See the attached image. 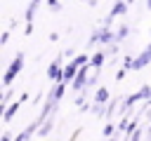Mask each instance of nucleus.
Wrapping results in <instances>:
<instances>
[{"label":"nucleus","instance_id":"obj_1","mask_svg":"<svg viewBox=\"0 0 151 141\" xmlns=\"http://www.w3.org/2000/svg\"><path fill=\"white\" fill-rule=\"evenodd\" d=\"M21 68H24V54L19 52V54H17V59L12 61V66H9V68H7V73H5V85H9V82L14 80V75H17Z\"/></svg>","mask_w":151,"mask_h":141},{"label":"nucleus","instance_id":"obj_2","mask_svg":"<svg viewBox=\"0 0 151 141\" xmlns=\"http://www.w3.org/2000/svg\"><path fill=\"white\" fill-rule=\"evenodd\" d=\"M149 61H151V45H149V47H146V49H144V52H142V54H139V56H137V59L132 61V68L137 70V68H142V66H146Z\"/></svg>","mask_w":151,"mask_h":141},{"label":"nucleus","instance_id":"obj_3","mask_svg":"<svg viewBox=\"0 0 151 141\" xmlns=\"http://www.w3.org/2000/svg\"><path fill=\"white\" fill-rule=\"evenodd\" d=\"M47 78H50V80H64V73L59 70V63H57V61L47 68Z\"/></svg>","mask_w":151,"mask_h":141},{"label":"nucleus","instance_id":"obj_4","mask_svg":"<svg viewBox=\"0 0 151 141\" xmlns=\"http://www.w3.org/2000/svg\"><path fill=\"white\" fill-rule=\"evenodd\" d=\"M85 82H87V80H85V68H83V70L78 73V78L73 80V89H80V87H83Z\"/></svg>","mask_w":151,"mask_h":141},{"label":"nucleus","instance_id":"obj_5","mask_svg":"<svg viewBox=\"0 0 151 141\" xmlns=\"http://www.w3.org/2000/svg\"><path fill=\"white\" fill-rule=\"evenodd\" d=\"M76 68H78V63L73 61L71 66H66V70H64V80H71L73 75H76Z\"/></svg>","mask_w":151,"mask_h":141},{"label":"nucleus","instance_id":"obj_6","mask_svg":"<svg viewBox=\"0 0 151 141\" xmlns=\"http://www.w3.org/2000/svg\"><path fill=\"white\" fill-rule=\"evenodd\" d=\"M125 12V2H118V5H113V9H111V16L113 14H123Z\"/></svg>","mask_w":151,"mask_h":141},{"label":"nucleus","instance_id":"obj_7","mask_svg":"<svg viewBox=\"0 0 151 141\" xmlns=\"http://www.w3.org/2000/svg\"><path fill=\"white\" fill-rule=\"evenodd\" d=\"M17 108H19V103H12V106L7 108V113H5V120H12V115L17 113Z\"/></svg>","mask_w":151,"mask_h":141},{"label":"nucleus","instance_id":"obj_8","mask_svg":"<svg viewBox=\"0 0 151 141\" xmlns=\"http://www.w3.org/2000/svg\"><path fill=\"white\" fill-rule=\"evenodd\" d=\"M94 99H97V101H106V99H109V94H106V89H99Z\"/></svg>","mask_w":151,"mask_h":141},{"label":"nucleus","instance_id":"obj_9","mask_svg":"<svg viewBox=\"0 0 151 141\" xmlns=\"http://www.w3.org/2000/svg\"><path fill=\"white\" fill-rule=\"evenodd\" d=\"M101 61H104V54H94V59H92V63H94V66H99Z\"/></svg>","mask_w":151,"mask_h":141},{"label":"nucleus","instance_id":"obj_10","mask_svg":"<svg viewBox=\"0 0 151 141\" xmlns=\"http://www.w3.org/2000/svg\"><path fill=\"white\" fill-rule=\"evenodd\" d=\"M85 61H87V56H78V59H76V63H78V66H83Z\"/></svg>","mask_w":151,"mask_h":141},{"label":"nucleus","instance_id":"obj_11","mask_svg":"<svg viewBox=\"0 0 151 141\" xmlns=\"http://www.w3.org/2000/svg\"><path fill=\"white\" fill-rule=\"evenodd\" d=\"M2 141H9V136H5V139H2Z\"/></svg>","mask_w":151,"mask_h":141},{"label":"nucleus","instance_id":"obj_12","mask_svg":"<svg viewBox=\"0 0 151 141\" xmlns=\"http://www.w3.org/2000/svg\"><path fill=\"white\" fill-rule=\"evenodd\" d=\"M149 9H151V0H149Z\"/></svg>","mask_w":151,"mask_h":141},{"label":"nucleus","instance_id":"obj_13","mask_svg":"<svg viewBox=\"0 0 151 141\" xmlns=\"http://www.w3.org/2000/svg\"><path fill=\"white\" fill-rule=\"evenodd\" d=\"M149 101H151V96H149Z\"/></svg>","mask_w":151,"mask_h":141}]
</instances>
